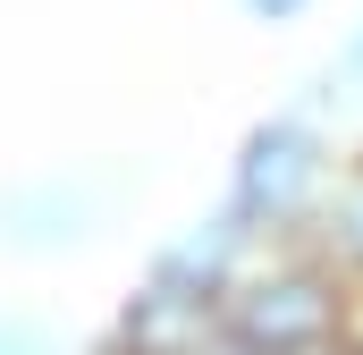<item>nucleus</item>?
Here are the masks:
<instances>
[{"label":"nucleus","mask_w":363,"mask_h":355,"mask_svg":"<svg viewBox=\"0 0 363 355\" xmlns=\"http://www.w3.org/2000/svg\"><path fill=\"white\" fill-rule=\"evenodd\" d=\"M355 60H363V34H355Z\"/></svg>","instance_id":"7ed1b4c3"},{"label":"nucleus","mask_w":363,"mask_h":355,"mask_svg":"<svg viewBox=\"0 0 363 355\" xmlns=\"http://www.w3.org/2000/svg\"><path fill=\"white\" fill-rule=\"evenodd\" d=\"M321 136L304 127V119H271V127H254L245 136V161H237V212L245 220H296L313 195H321Z\"/></svg>","instance_id":"f257e3e1"},{"label":"nucleus","mask_w":363,"mask_h":355,"mask_svg":"<svg viewBox=\"0 0 363 355\" xmlns=\"http://www.w3.org/2000/svg\"><path fill=\"white\" fill-rule=\"evenodd\" d=\"M245 9H254V17H271V26H287V17H304L313 0H245Z\"/></svg>","instance_id":"f03ea898"}]
</instances>
